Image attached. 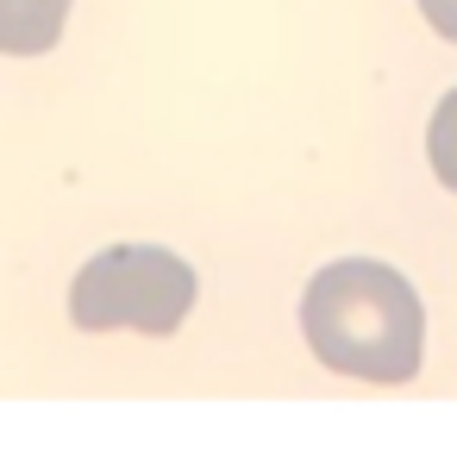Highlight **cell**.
Instances as JSON below:
<instances>
[{"label": "cell", "mask_w": 457, "mask_h": 457, "mask_svg": "<svg viewBox=\"0 0 457 457\" xmlns=\"http://www.w3.org/2000/svg\"><path fill=\"white\" fill-rule=\"evenodd\" d=\"M301 326L320 363L357 382H407L426 351V313L401 270L345 257L307 282Z\"/></svg>", "instance_id": "cell-1"}, {"label": "cell", "mask_w": 457, "mask_h": 457, "mask_svg": "<svg viewBox=\"0 0 457 457\" xmlns=\"http://www.w3.org/2000/svg\"><path fill=\"white\" fill-rule=\"evenodd\" d=\"M195 307V270L163 245H113L82 263L70 288V320L82 332H151L170 338Z\"/></svg>", "instance_id": "cell-2"}, {"label": "cell", "mask_w": 457, "mask_h": 457, "mask_svg": "<svg viewBox=\"0 0 457 457\" xmlns=\"http://www.w3.org/2000/svg\"><path fill=\"white\" fill-rule=\"evenodd\" d=\"M70 26V0H0V51L45 57Z\"/></svg>", "instance_id": "cell-3"}, {"label": "cell", "mask_w": 457, "mask_h": 457, "mask_svg": "<svg viewBox=\"0 0 457 457\" xmlns=\"http://www.w3.org/2000/svg\"><path fill=\"white\" fill-rule=\"evenodd\" d=\"M426 157H432V176L457 195V88L438 101L432 126H426Z\"/></svg>", "instance_id": "cell-4"}, {"label": "cell", "mask_w": 457, "mask_h": 457, "mask_svg": "<svg viewBox=\"0 0 457 457\" xmlns=\"http://www.w3.org/2000/svg\"><path fill=\"white\" fill-rule=\"evenodd\" d=\"M420 13L432 20V32H438V38H451V45H457V0H420Z\"/></svg>", "instance_id": "cell-5"}]
</instances>
